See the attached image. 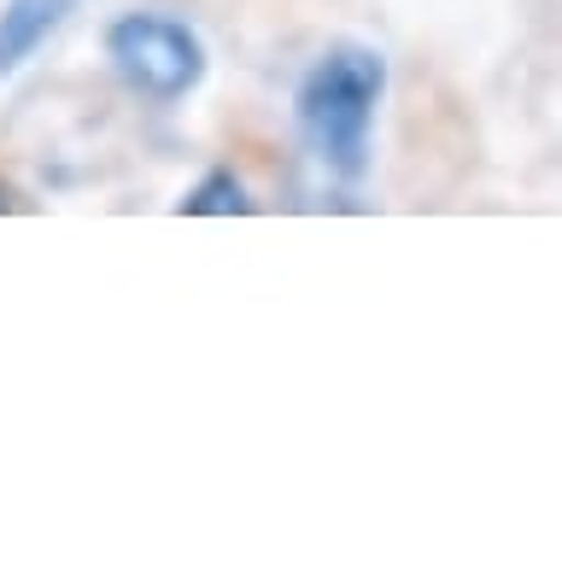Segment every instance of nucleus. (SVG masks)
Instances as JSON below:
<instances>
[{
  "instance_id": "7ed1b4c3",
  "label": "nucleus",
  "mask_w": 562,
  "mask_h": 562,
  "mask_svg": "<svg viewBox=\"0 0 562 562\" xmlns=\"http://www.w3.org/2000/svg\"><path fill=\"white\" fill-rule=\"evenodd\" d=\"M65 18L70 0H0V77H18L59 35Z\"/></svg>"
},
{
  "instance_id": "f257e3e1",
  "label": "nucleus",
  "mask_w": 562,
  "mask_h": 562,
  "mask_svg": "<svg viewBox=\"0 0 562 562\" xmlns=\"http://www.w3.org/2000/svg\"><path fill=\"white\" fill-rule=\"evenodd\" d=\"M386 59L363 42H328L293 88V135L323 182L358 188L375 165Z\"/></svg>"
},
{
  "instance_id": "f03ea898",
  "label": "nucleus",
  "mask_w": 562,
  "mask_h": 562,
  "mask_svg": "<svg viewBox=\"0 0 562 562\" xmlns=\"http://www.w3.org/2000/svg\"><path fill=\"white\" fill-rule=\"evenodd\" d=\"M105 59L140 100H188L205 82V42L188 18L170 12H123L105 24Z\"/></svg>"
},
{
  "instance_id": "20e7f679",
  "label": "nucleus",
  "mask_w": 562,
  "mask_h": 562,
  "mask_svg": "<svg viewBox=\"0 0 562 562\" xmlns=\"http://www.w3.org/2000/svg\"><path fill=\"white\" fill-rule=\"evenodd\" d=\"M176 211H182V217H246V211H252V193H246V182L228 165H211L200 182L176 200Z\"/></svg>"
}]
</instances>
